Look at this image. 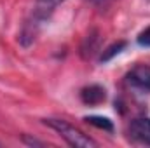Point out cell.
<instances>
[{
	"mask_svg": "<svg viewBox=\"0 0 150 148\" xmlns=\"http://www.w3.org/2000/svg\"><path fill=\"white\" fill-rule=\"evenodd\" d=\"M67 0H37L35 2V7L32 11V16L30 19L25 23L23 30H21V35H19V42L21 45L28 47L33 44V40L38 37L42 26L49 21V18L54 14V11L65 4Z\"/></svg>",
	"mask_w": 150,
	"mask_h": 148,
	"instance_id": "6da1fadb",
	"label": "cell"
},
{
	"mask_svg": "<svg viewBox=\"0 0 150 148\" xmlns=\"http://www.w3.org/2000/svg\"><path fill=\"white\" fill-rule=\"evenodd\" d=\"M44 124L47 127H51L52 131H56L70 147L75 148H89V147H98V143L89 138L87 134H84L80 129H77L75 125L68 124L63 118H44Z\"/></svg>",
	"mask_w": 150,
	"mask_h": 148,
	"instance_id": "7a4b0ae2",
	"label": "cell"
},
{
	"mask_svg": "<svg viewBox=\"0 0 150 148\" xmlns=\"http://www.w3.org/2000/svg\"><path fill=\"white\" fill-rule=\"evenodd\" d=\"M127 134L133 143L150 147V118H147V117L133 118L127 127Z\"/></svg>",
	"mask_w": 150,
	"mask_h": 148,
	"instance_id": "3957f363",
	"label": "cell"
},
{
	"mask_svg": "<svg viewBox=\"0 0 150 148\" xmlns=\"http://www.w3.org/2000/svg\"><path fill=\"white\" fill-rule=\"evenodd\" d=\"M126 80L131 87H134L142 92H150V66L149 65L134 66L126 75Z\"/></svg>",
	"mask_w": 150,
	"mask_h": 148,
	"instance_id": "277c9868",
	"label": "cell"
},
{
	"mask_svg": "<svg viewBox=\"0 0 150 148\" xmlns=\"http://www.w3.org/2000/svg\"><path fill=\"white\" fill-rule=\"evenodd\" d=\"M80 98L86 105L93 106V105H100L107 99V92L101 85H89V87H84L82 92H80Z\"/></svg>",
	"mask_w": 150,
	"mask_h": 148,
	"instance_id": "5b68a950",
	"label": "cell"
},
{
	"mask_svg": "<svg viewBox=\"0 0 150 148\" xmlns=\"http://www.w3.org/2000/svg\"><path fill=\"white\" fill-rule=\"evenodd\" d=\"M86 120H87L91 125L98 127V129H103V131H108V132H112L113 131L112 122H110L107 117H96V115H91V117H86Z\"/></svg>",
	"mask_w": 150,
	"mask_h": 148,
	"instance_id": "8992f818",
	"label": "cell"
},
{
	"mask_svg": "<svg viewBox=\"0 0 150 148\" xmlns=\"http://www.w3.org/2000/svg\"><path fill=\"white\" fill-rule=\"evenodd\" d=\"M124 47H126V42H117V44L110 45L107 51H103V54H101V61H108V59H112L113 56L119 54Z\"/></svg>",
	"mask_w": 150,
	"mask_h": 148,
	"instance_id": "52a82bcc",
	"label": "cell"
},
{
	"mask_svg": "<svg viewBox=\"0 0 150 148\" xmlns=\"http://www.w3.org/2000/svg\"><path fill=\"white\" fill-rule=\"evenodd\" d=\"M138 44L143 47H150V26L145 28L140 35H138Z\"/></svg>",
	"mask_w": 150,
	"mask_h": 148,
	"instance_id": "ba28073f",
	"label": "cell"
},
{
	"mask_svg": "<svg viewBox=\"0 0 150 148\" xmlns=\"http://www.w3.org/2000/svg\"><path fill=\"white\" fill-rule=\"evenodd\" d=\"M93 5H96V7H105V5H108L110 2H113V0H89Z\"/></svg>",
	"mask_w": 150,
	"mask_h": 148,
	"instance_id": "9c48e42d",
	"label": "cell"
}]
</instances>
